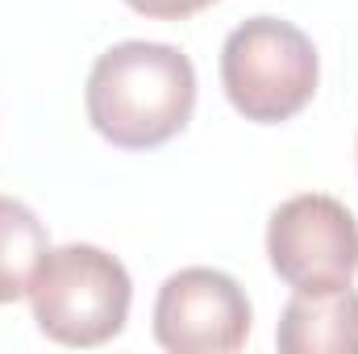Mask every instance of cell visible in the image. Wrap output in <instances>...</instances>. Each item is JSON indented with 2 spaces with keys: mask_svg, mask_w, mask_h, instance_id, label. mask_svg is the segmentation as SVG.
Masks as SVG:
<instances>
[{
  "mask_svg": "<svg viewBox=\"0 0 358 354\" xmlns=\"http://www.w3.org/2000/svg\"><path fill=\"white\" fill-rule=\"evenodd\" d=\"M134 304V279L117 255L92 242L50 246L29 283L34 325L59 342L92 351L121 338Z\"/></svg>",
  "mask_w": 358,
  "mask_h": 354,
  "instance_id": "2",
  "label": "cell"
},
{
  "mask_svg": "<svg viewBox=\"0 0 358 354\" xmlns=\"http://www.w3.org/2000/svg\"><path fill=\"white\" fill-rule=\"evenodd\" d=\"M267 259L292 292L350 288L358 275V217L338 196L300 192L271 213Z\"/></svg>",
  "mask_w": 358,
  "mask_h": 354,
  "instance_id": "4",
  "label": "cell"
},
{
  "mask_svg": "<svg viewBox=\"0 0 358 354\" xmlns=\"http://www.w3.org/2000/svg\"><path fill=\"white\" fill-rule=\"evenodd\" d=\"M279 354H358V292H296L275 325Z\"/></svg>",
  "mask_w": 358,
  "mask_h": 354,
  "instance_id": "6",
  "label": "cell"
},
{
  "mask_svg": "<svg viewBox=\"0 0 358 354\" xmlns=\"http://www.w3.org/2000/svg\"><path fill=\"white\" fill-rule=\"evenodd\" d=\"M321 84V55L313 38L283 17H250L229 29L221 46V88L234 113L255 125H283L304 113Z\"/></svg>",
  "mask_w": 358,
  "mask_h": 354,
  "instance_id": "3",
  "label": "cell"
},
{
  "mask_svg": "<svg viewBox=\"0 0 358 354\" xmlns=\"http://www.w3.org/2000/svg\"><path fill=\"white\" fill-rule=\"evenodd\" d=\"M50 250L46 221L17 196H0V304L29 296V283Z\"/></svg>",
  "mask_w": 358,
  "mask_h": 354,
  "instance_id": "7",
  "label": "cell"
},
{
  "mask_svg": "<svg viewBox=\"0 0 358 354\" xmlns=\"http://www.w3.org/2000/svg\"><path fill=\"white\" fill-rule=\"evenodd\" d=\"M134 13L150 17V21H187L204 8H213L217 0H125Z\"/></svg>",
  "mask_w": 358,
  "mask_h": 354,
  "instance_id": "8",
  "label": "cell"
},
{
  "mask_svg": "<svg viewBox=\"0 0 358 354\" xmlns=\"http://www.w3.org/2000/svg\"><path fill=\"white\" fill-rule=\"evenodd\" d=\"M250 325L246 288L217 267H183L155 296V342L171 354H234L246 346Z\"/></svg>",
  "mask_w": 358,
  "mask_h": 354,
  "instance_id": "5",
  "label": "cell"
},
{
  "mask_svg": "<svg viewBox=\"0 0 358 354\" xmlns=\"http://www.w3.org/2000/svg\"><path fill=\"white\" fill-rule=\"evenodd\" d=\"M84 108L108 146L159 150L196 113V67L171 42H117L92 63Z\"/></svg>",
  "mask_w": 358,
  "mask_h": 354,
  "instance_id": "1",
  "label": "cell"
}]
</instances>
